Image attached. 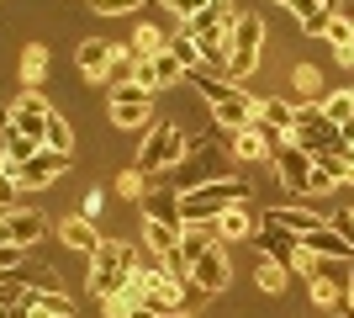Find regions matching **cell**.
Here are the masks:
<instances>
[{
    "label": "cell",
    "mask_w": 354,
    "mask_h": 318,
    "mask_svg": "<svg viewBox=\"0 0 354 318\" xmlns=\"http://www.w3.org/2000/svg\"><path fill=\"white\" fill-rule=\"evenodd\" d=\"M227 154H233V133H227V127H217V133H207V138H191L185 159L169 170V175H175V191H196V186H207V181H222V175H227Z\"/></svg>",
    "instance_id": "cell-1"
},
{
    "label": "cell",
    "mask_w": 354,
    "mask_h": 318,
    "mask_svg": "<svg viewBox=\"0 0 354 318\" xmlns=\"http://www.w3.org/2000/svg\"><path fill=\"white\" fill-rule=\"evenodd\" d=\"M196 85V96L212 106V117H217V127H227V133H238V127H249L254 122V112H259V101H254L243 85H233V80H217V75H207V69H191L185 75Z\"/></svg>",
    "instance_id": "cell-2"
},
{
    "label": "cell",
    "mask_w": 354,
    "mask_h": 318,
    "mask_svg": "<svg viewBox=\"0 0 354 318\" xmlns=\"http://www.w3.org/2000/svg\"><path fill=\"white\" fill-rule=\"evenodd\" d=\"M133 271H138V249L127 239H101L95 244V255H90V292L111 303L122 292L133 287Z\"/></svg>",
    "instance_id": "cell-3"
},
{
    "label": "cell",
    "mask_w": 354,
    "mask_h": 318,
    "mask_svg": "<svg viewBox=\"0 0 354 318\" xmlns=\"http://www.w3.org/2000/svg\"><path fill=\"white\" fill-rule=\"evenodd\" d=\"M243 197H249V181L222 175V181H207V186H196V191H180V212H185V223H212L217 212L238 207Z\"/></svg>",
    "instance_id": "cell-4"
},
{
    "label": "cell",
    "mask_w": 354,
    "mask_h": 318,
    "mask_svg": "<svg viewBox=\"0 0 354 318\" xmlns=\"http://www.w3.org/2000/svg\"><path fill=\"white\" fill-rule=\"evenodd\" d=\"M180 159H185V127H180V122H153L133 170H143L148 181H153V175H169Z\"/></svg>",
    "instance_id": "cell-5"
},
{
    "label": "cell",
    "mask_w": 354,
    "mask_h": 318,
    "mask_svg": "<svg viewBox=\"0 0 354 318\" xmlns=\"http://www.w3.org/2000/svg\"><path fill=\"white\" fill-rule=\"evenodd\" d=\"M259 53H265V21L259 16H238L233 37H227V80L243 85L259 69Z\"/></svg>",
    "instance_id": "cell-6"
},
{
    "label": "cell",
    "mask_w": 354,
    "mask_h": 318,
    "mask_svg": "<svg viewBox=\"0 0 354 318\" xmlns=\"http://www.w3.org/2000/svg\"><path fill=\"white\" fill-rule=\"evenodd\" d=\"M249 244L259 249V260L281 265V271H312V255H301V244H296L286 228H275V223H259L249 233Z\"/></svg>",
    "instance_id": "cell-7"
},
{
    "label": "cell",
    "mask_w": 354,
    "mask_h": 318,
    "mask_svg": "<svg viewBox=\"0 0 354 318\" xmlns=\"http://www.w3.org/2000/svg\"><path fill=\"white\" fill-rule=\"evenodd\" d=\"M291 143L301 154H317V149H339L344 138H339V127H333V122L323 117V106L317 101H307V106H296V127H291Z\"/></svg>",
    "instance_id": "cell-8"
},
{
    "label": "cell",
    "mask_w": 354,
    "mask_h": 318,
    "mask_svg": "<svg viewBox=\"0 0 354 318\" xmlns=\"http://www.w3.org/2000/svg\"><path fill=\"white\" fill-rule=\"evenodd\" d=\"M148 117H153V91H143L138 80L111 85V122L117 127H143Z\"/></svg>",
    "instance_id": "cell-9"
},
{
    "label": "cell",
    "mask_w": 354,
    "mask_h": 318,
    "mask_svg": "<svg viewBox=\"0 0 354 318\" xmlns=\"http://www.w3.org/2000/svg\"><path fill=\"white\" fill-rule=\"evenodd\" d=\"M74 165V154H53V149H37L27 159V165H16L11 175H16V186H21V191H43V186H53L64 175V170Z\"/></svg>",
    "instance_id": "cell-10"
},
{
    "label": "cell",
    "mask_w": 354,
    "mask_h": 318,
    "mask_svg": "<svg viewBox=\"0 0 354 318\" xmlns=\"http://www.w3.org/2000/svg\"><path fill=\"white\" fill-rule=\"evenodd\" d=\"M227 281H233V265H227V244H212L207 255L191 265V287L201 292V297H217V292H227Z\"/></svg>",
    "instance_id": "cell-11"
},
{
    "label": "cell",
    "mask_w": 354,
    "mask_h": 318,
    "mask_svg": "<svg viewBox=\"0 0 354 318\" xmlns=\"http://www.w3.org/2000/svg\"><path fill=\"white\" fill-rule=\"evenodd\" d=\"M43 233H48V218L37 207H16L0 218V244H11V249H32Z\"/></svg>",
    "instance_id": "cell-12"
},
{
    "label": "cell",
    "mask_w": 354,
    "mask_h": 318,
    "mask_svg": "<svg viewBox=\"0 0 354 318\" xmlns=\"http://www.w3.org/2000/svg\"><path fill=\"white\" fill-rule=\"evenodd\" d=\"M6 117H11V127L21 138H37V143H43V127H48V117H53V106H48L37 91H21L11 106H6Z\"/></svg>",
    "instance_id": "cell-13"
},
{
    "label": "cell",
    "mask_w": 354,
    "mask_h": 318,
    "mask_svg": "<svg viewBox=\"0 0 354 318\" xmlns=\"http://www.w3.org/2000/svg\"><path fill=\"white\" fill-rule=\"evenodd\" d=\"M138 207H143V223H159V228L185 233V212H180V191L175 186H148Z\"/></svg>",
    "instance_id": "cell-14"
},
{
    "label": "cell",
    "mask_w": 354,
    "mask_h": 318,
    "mask_svg": "<svg viewBox=\"0 0 354 318\" xmlns=\"http://www.w3.org/2000/svg\"><path fill=\"white\" fill-rule=\"evenodd\" d=\"M270 165H275V175L286 181V191H296V197H312V159L296 143H281V149L270 154Z\"/></svg>",
    "instance_id": "cell-15"
},
{
    "label": "cell",
    "mask_w": 354,
    "mask_h": 318,
    "mask_svg": "<svg viewBox=\"0 0 354 318\" xmlns=\"http://www.w3.org/2000/svg\"><path fill=\"white\" fill-rule=\"evenodd\" d=\"M21 318H74V297H69V292L27 287V292H21Z\"/></svg>",
    "instance_id": "cell-16"
},
{
    "label": "cell",
    "mask_w": 354,
    "mask_h": 318,
    "mask_svg": "<svg viewBox=\"0 0 354 318\" xmlns=\"http://www.w3.org/2000/svg\"><path fill=\"white\" fill-rule=\"evenodd\" d=\"M133 80L143 85V91H164V85H175V80H185V64H180L175 53L164 48L159 59H143V64H138V69H133Z\"/></svg>",
    "instance_id": "cell-17"
},
{
    "label": "cell",
    "mask_w": 354,
    "mask_h": 318,
    "mask_svg": "<svg viewBox=\"0 0 354 318\" xmlns=\"http://www.w3.org/2000/svg\"><path fill=\"white\" fill-rule=\"evenodd\" d=\"M111 59H117V48H111V43H101V37L80 43V80H90V85L111 80Z\"/></svg>",
    "instance_id": "cell-18"
},
{
    "label": "cell",
    "mask_w": 354,
    "mask_h": 318,
    "mask_svg": "<svg viewBox=\"0 0 354 318\" xmlns=\"http://www.w3.org/2000/svg\"><path fill=\"white\" fill-rule=\"evenodd\" d=\"M265 223L286 228V233H291V239H307L312 228H323L328 218H317V212H307V207H270V212H265Z\"/></svg>",
    "instance_id": "cell-19"
},
{
    "label": "cell",
    "mask_w": 354,
    "mask_h": 318,
    "mask_svg": "<svg viewBox=\"0 0 354 318\" xmlns=\"http://www.w3.org/2000/svg\"><path fill=\"white\" fill-rule=\"evenodd\" d=\"M254 233V218H249V207L238 202V207H227V212H217L212 218V239L217 244H233V239H249Z\"/></svg>",
    "instance_id": "cell-20"
},
{
    "label": "cell",
    "mask_w": 354,
    "mask_h": 318,
    "mask_svg": "<svg viewBox=\"0 0 354 318\" xmlns=\"http://www.w3.org/2000/svg\"><path fill=\"white\" fill-rule=\"evenodd\" d=\"M317 106H323V117L339 127V138L349 143V138H354V91H333V96H323Z\"/></svg>",
    "instance_id": "cell-21"
},
{
    "label": "cell",
    "mask_w": 354,
    "mask_h": 318,
    "mask_svg": "<svg viewBox=\"0 0 354 318\" xmlns=\"http://www.w3.org/2000/svg\"><path fill=\"white\" fill-rule=\"evenodd\" d=\"M16 75H21V85H27V91H37V85L48 80V48H43V43H27V48H21Z\"/></svg>",
    "instance_id": "cell-22"
},
{
    "label": "cell",
    "mask_w": 354,
    "mask_h": 318,
    "mask_svg": "<svg viewBox=\"0 0 354 318\" xmlns=\"http://www.w3.org/2000/svg\"><path fill=\"white\" fill-rule=\"evenodd\" d=\"M233 159H243V165H254V159H270V138L259 133L254 122L233 133Z\"/></svg>",
    "instance_id": "cell-23"
},
{
    "label": "cell",
    "mask_w": 354,
    "mask_h": 318,
    "mask_svg": "<svg viewBox=\"0 0 354 318\" xmlns=\"http://www.w3.org/2000/svg\"><path fill=\"white\" fill-rule=\"evenodd\" d=\"M286 6H291V16L301 21V32H312V37H323L328 21H333V11H323L317 0H286Z\"/></svg>",
    "instance_id": "cell-24"
},
{
    "label": "cell",
    "mask_w": 354,
    "mask_h": 318,
    "mask_svg": "<svg viewBox=\"0 0 354 318\" xmlns=\"http://www.w3.org/2000/svg\"><path fill=\"white\" fill-rule=\"evenodd\" d=\"M59 239L69 244V249H80V255H95L101 233H95V223H85V218H69V223L59 228Z\"/></svg>",
    "instance_id": "cell-25"
},
{
    "label": "cell",
    "mask_w": 354,
    "mask_h": 318,
    "mask_svg": "<svg viewBox=\"0 0 354 318\" xmlns=\"http://www.w3.org/2000/svg\"><path fill=\"white\" fill-rule=\"evenodd\" d=\"M127 48H133V59L143 64V59H159L164 48H169V37H164L159 27H148V21H138V32H133V43H127Z\"/></svg>",
    "instance_id": "cell-26"
},
{
    "label": "cell",
    "mask_w": 354,
    "mask_h": 318,
    "mask_svg": "<svg viewBox=\"0 0 354 318\" xmlns=\"http://www.w3.org/2000/svg\"><path fill=\"white\" fill-rule=\"evenodd\" d=\"M43 149H53V154H74V127L53 112L48 117V127H43Z\"/></svg>",
    "instance_id": "cell-27"
},
{
    "label": "cell",
    "mask_w": 354,
    "mask_h": 318,
    "mask_svg": "<svg viewBox=\"0 0 354 318\" xmlns=\"http://www.w3.org/2000/svg\"><path fill=\"white\" fill-rule=\"evenodd\" d=\"M37 149H43L37 138H21V133H16V127H11V133H6V170L27 165V159H32V154H37Z\"/></svg>",
    "instance_id": "cell-28"
},
{
    "label": "cell",
    "mask_w": 354,
    "mask_h": 318,
    "mask_svg": "<svg viewBox=\"0 0 354 318\" xmlns=\"http://www.w3.org/2000/svg\"><path fill=\"white\" fill-rule=\"evenodd\" d=\"M323 37L333 43V53H349V48H354V16H333Z\"/></svg>",
    "instance_id": "cell-29"
},
{
    "label": "cell",
    "mask_w": 354,
    "mask_h": 318,
    "mask_svg": "<svg viewBox=\"0 0 354 318\" xmlns=\"http://www.w3.org/2000/svg\"><path fill=\"white\" fill-rule=\"evenodd\" d=\"M169 53H175V59L185 64V75H191V69H201V48H196L191 37H185V27H180L175 37H169Z\"/></svg>",
    "instance_id": "cell-30"
},
{
    "label": "cell",
    "mask_w": 354,
    "mask_h": 318,
    "mask_svg": "<svg viewBox=\"0 0 354 318\" xmlns=\"http://www.w3.org/2000/svg\"><path fill=\"white\" fill-rule=\"evenodd\" d=\"M286 276H291V271L270 265V260H259V265H254V281H259V292H270V297H275V292H286Z\"/></svg>",
    "instance_id": "cell-31"
},
{
    "label": "cell",
    "mask_w": 354,
    "mask_h": 318,
    "mask_svg": "<svg viewBox=\"0 0 354 318\" xmlns=\"http://www.w3.org/2000/svg\"><path fill=\"white\" fill-rule=\"evenodd\" d=\"M296 91L307 96V101H317V96H323V75H317V64H296Z\"/></svg>",
    "instance_id": "cell-32"
},
{
    "label": "cell",
    "mask_w": 354,
    "mask_h": 318,
    "mask_svg": "<svg viewBox=\"0 0 354 318\" xmlns=\"http://www.w3.org/2000/svg\"><path fill=\"white\" fill-rule=\"evenodd\" d=\"M143 191H148V175L143 170H127L117 181V197H127V202H143Z\"/></svg>",
    "instance_id": "cell-33"
},
{
    "label": "cell",
    "mask_w": 354,
    "mask_h": 318,
    "mask_svg": "<svg viewBox=\"0 0 354 318\" xmlns=\"http://www.w3.org/2000/svg\"><path fill=\"white\" fill-rule=\"evenodd\" d=\"M101 212H106V191H85V202H80V218H85V223H101Z\"/></svg>",
    "instance_id": "cell-34"
},
{
    "label": "cell",
    "mask_w": 354,
    "mask_h": 318,
    "mask_svg": "<svg viewBox=\"0 0 354 318\" xmlns=\"http://www.w3.org/2000/svg\"><path fill=\"white\" fill-rule=\"evenodd\" d=\"M16 191H21L16 175H11V170H0V212H16Z\"/></svg>",
    "instance_id": "cell-35"
},
{
    "label": "cell",
    "mask_w": 354,
    "mask_h": 318,
    "mask_svg": "<svg viewBox=\"0 0 354 318\" xmlns=\"http://www.w3.org/2000/svg\"><path fill=\"white\" fill-rule=\"evenodd\" d=\"M328 223H333V233H344V244H349V249H354V207L333 212V218H328Z\"/></svg>",
    "instance_id": "cell-36"
},
{
    "label": "cell",
    "mask_w": 354,
    "mask_h": 318,
    "mask_svg": "<svg viewBox=\"0 0 354 318\" xmlns=\"http://www.w3.org/2000/svg\"><path fill=\"white\" fill-rule=\"evenodd\" d=\"M159 6H164V11H169V16H180V21H191V16L201 11L207 0H159Z\"/></svg>",
    "instance_id": "cell-37"
},
{
    "label": "cell",
    "mask_w": 354,
    "mask_h": 318,
    "mask_svg": "<svg viewBox=\"0 0 354 318\" xmlns=\"http://www.w3.org/2000/svg\"><path fill=\"white\" fill-rule=\"evenodd\" d=\"M90 6H95L101 16H127V11H138L143 0H90Z\"/></svg>",
    "instance_id": "cell-38"
},
{
    "label": "cell",
    "mask_w": 354,
    "mask_h": 318,
    "mask_svg": "<svg viewBox=\"0 0 354 318\" xmlns=\"http://www.w3.org/2000/svg\"><path fill=\"white\" fill-rule=\"evenodd\" d=\"M344 313L354 318V281H349V287H344Z\"/></svg>",
    "instance_id": "cell-39"
},
{
    "label": "cell",
    "mask_w": 354,
    "mask_h": 318,
    "mask_svg": "<svg viewBox=\"0 0 354 318\" xmlns=\"http://www.w3.org/2000/svg\"><path fill=\"white\" fill-rule=\"evenodd\" d=\"M127 318H159V313H148L143 303H133V308H127Z\"/></svg>",
    "instance_id": "cell-40"
},
{
    "label": "cell",
    "mask_w": 354,
    "mask_h": 318,
    "mask_svg": "<svg viewBox=\"0 0 354 318\" xmlns=\"http://www.w3.org/2000/svg\"><path fill=\"white\" fill-rule=\"evenodd\" d=\"M344 149H349V154H354V138H349V143H344Z\"/></svg>",
    "instance_id": "cell-41"
},
{
    "label": "cell",
    "mask_w": 354,
    "mask_h": 318,
    "mask_svg": "<svg viewBox=\"0 0 354 318\" xmlns=\"http://www.w3.org/2000/svg\"><path fill=\"white\" fill-rule=\"evenodd\" d=\"M0 218H6V212H0Z\"/></svg>",
    "instance_id": "cell-42"
},
{
    "label": "cell",
    "mask_w": 354,
    "mask_h": 318,
    "mask_svg": "<svg viewBox=\"0 0 354 318\" xmlns=\"http://www.w3.org/2000/svg\"><path fill=\"white\" fill-rule=\"evenodd\" d=\"M281 6H286V0H281Z\"/></svg>",
    "instance_id": "cell-43"
}]
</instances>
